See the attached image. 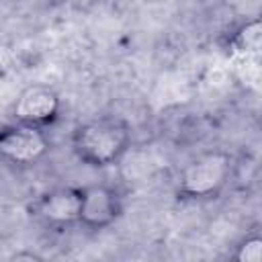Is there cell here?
<instances>
[{"label": "cell", "instance_id": "ba28073f", "mask_svg": "<svg viewBox=\"0 0 262 262\" xmlns=\"http://www.w3.org/2000/svg\"><path fill=\"white\" fill-rule=\"evenodd\" d=\"M233 258L237 262H260L262 258V237L258 233H252V235H246L235 252H233Z\"/></svg>", "mask_w": 262, "mask_h": 262}, {"label": "cell", "instance_id": "8992f818", "mask_svg": "<svg viewBox=\"0 0 262 262\" xmlns=\"http://www.w3.org/2000/svg\"><path fill=\"white\" fill-rule=\"evenodd\" d=\"M61 117V98L47 84H31L23 88L12 102V121L39 129L53 127Z\"/></svg>", "mask_w": 262, "mask_h": 262}, {"label": "cell", "instance_id": "277c9868", "mask_svg": "<svg viewBox=\"0 0 262 262\" xmlns=\"http://www.w3.org/2000/svg\"><path fill=\"white\" fill-rule=\"evenodd\" d=\"M125 211L123 192L108 182H92L82 186L78 227L86 231H104L113 227Z\"/></svg>", "mask_w": 262, "mask_h": 262}, {"label": "cell", "instance_id": "52a82bcc", "mask_svg": "<svg viewBox=\"0 0 262 262\" xmlns=\"http://www.w3.org/2000/svg\"><path fill=\"white\" fill-rule=\"evenodd\" d=\"M262 41V27L258 18H252L250 23H244L235 33L229 37V49L237 55H258Z\"/></svg>", "mask_w": 262, "mask_h": 262}, {"label": "cell", "instance_id": "6da1fadb", "mask_svg": "<svg viewBox=\"0 0 262 262\" xmlns=\"http://www.w3.org/2000/svg\"><path fill=\"white\" fill-rule=\"evenodd\" d=\"M133 131L129 121L117 115H100L78 123L70 133V149L78 162L90 168H111L129 151Z\"/></svg>", "mask_w": 262, "mask_h": 262}, {"label": "cell", "instance_id": "9c48e42d", "mask_svg": "<svg viewBox=\"0 0 262 262\" xmlns=\"http://www.w3.org/2000/svg\"><path fill=\"white\" fill-rule=\"evenodd\" d=\"M72 10H76V12H88V10H92L100 0H63Z\"/></svg>", "mask_w": 262, "mask_h": 262}, {"label": "cell", "instance_id": "5b68a950", "mask_svg": "<svg viewBox=\"0 0 262 262\" xmlns=\"http://www.w3.org/2000/svg\"><path fill=\"white\" fill-rule=\"evenodd\" d=\"M82 186H53L39 192L27 207L33 221L49 229H66L78 225Z\"/></svg>", "mask_w": 262, "mask_h": 262}, {"label": "cell", "instance_id": "7a4b0ae2", "mask_svg": "<svg viewBox=\"0 0 262 262\" xmlns=\"http://www.w3.org/2000/svg\"><path fill=\"white\" fill-rule=\"evenodd\" d=\"M235 176V160L225 149H209L188 160L176 178V196L180 201H213Z\"/></svg>", "mask_w": 262, "mask_h": 262}, {"label": "cell", "instance_id": "3957f363", "mask_svg": "<svg viewBox=\"0 0 262 262\" xmlns=\"http://www.w3.org/2000/svg\"><path fill=\"white\" fill-rule=\"evenodd\" d=\"M51 151L47 129L10 121L0 125V166L25 170L33 168Z\"/></svg>", "mask_w": 262, "mask_h": 262}]
</instances>
